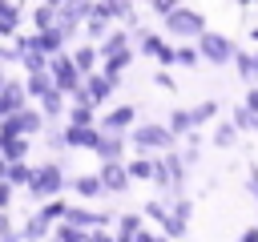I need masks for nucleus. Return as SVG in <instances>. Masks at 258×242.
<instances>
[{"label":"nucleus","instance_id":"1","mask_svg":"<svg viewBox=\"0 0 258 242\" xmlns=\"http://www.w3.org/2000/svg\"><path fill=\"white\" fill-rule=\"evenodd\" d=\"M206 28H210V24H206V12L189 8V4H177L169 16H161V32L173 36V40H198Z\"/></svg>","mask_w":258,"mask_h":242},{"label":"nucleus","instance_id":"2","mask_svg":"<svg viewBox=\"0 0 258 242\" xmlns=\"http://www.w3.org/2000/svg\"><path fill=\"white\" fill-rule=\"evenodd\" d=\"M129 145L137 153H161V149H173L177 145V133L161 121H145V125H133L129 129Z\"/></svg>","mask_w":258,"mask_h":242},{"label":"nucleus","instance_id":"3","mask_svg":"<svg viewBox=\"0 0 258 242\" xmlns=\"http://www.w3.org/2000/svg\"><path fill=\"white\" fill-rule=\"evenodd\" d=\"M198 52H202V65L226 69V65H234V52H238V44H234L226 32H214V28H206V32L198 36Z\"/></svg>","mask_w":258,"mask_h":242},{"label":"nucleus","instance_id":"4","mask_svg":"<svg viewBox=\"0 0 258 242\" xmlns=\"http://www.w3.org/2000/svg\"><path fill=\"white\" fill-rule=\"evenodd\" d=\"M60 190H64V169H60V161L32 165V177H28V194H32V198H56Z\"/></svg>","mask_w":258,"mask_h":242},{"label":"nucleus","instance_id":"5","mask_svg":"<svg viewBox=\"0 0 258 242\" xmlns=\"http://www.w3.org/2000/svg\"><path fill=\"white\" fill-rule=\"evenodd\" d=\"M48 73H52V81H56L64 93H77V89H81V81H85V73L77 69V60H73L64 48L48 56Z\"/></svg>","mask_w":258,"mask_h":242},{"label":"nucleus","instance_id":"6","mask_svg":"<svg viewBox=\"0 0 258 242\" xmlns=\"http://www.w3.org/2000/svg\"><path fill=\"white\" fill-rule=\"evenodd\" d=\"M189 218H194V202L185 194H173L169 198V222L161 226L165 238H185L189 234Z\"/></svg>","mask_w":258,"mask_h":242},{"label":"nucleus","instance_id":"7","mask_svg":"<svg viewBox=\"0 0 258 242\" xmlns=\"http://www.w3.org/2000/svg\"><path fill=\"white\" fill-rule=\"evenodd\" d=\"M44 129V109H16V113H8V117H0V133H40Z\"/></svg>","mask_w":258,"mask_h":242},{"label":"nucleus","instance_id":"8","mask_svg":"<svg viewBox=\"0 0 258 242\" xmlns=\"http://www.w3.org/2000/svg\"><path fill=\"white\" fill-rule=\"evenodd\" d=\"M101 182H105V194H125L129 186H133V177H129V165H125V157L121 161H101Z\"/></svg>","mask_w":258,"mask_h":242},{"label":"nucleus","instance_id":"9","mask_svg":"<svg viewBox=\"0 0 258 242\" xmlns=\"http://www.w3.org/2000/svg\"><path fill=\"white\" fill-rule=\"evenodd\" d=\"M113 89H117V81H113L109 73H85V101L105 105V101L113 97Z\"/></svg>","mask_w":258,"mask_h":242},{"label":"nucleus","instance_id":"10","mask_svg":"<svg viewBox=\"0 0 258 242\" xmlns=\"http://www.w3.org/2000/svg\"><path fill=\"white\" fill-rule=\"evenodd\" d=\"M133 121H137V109H133V105H117V109H109L105 117H97V125H101L105 133H129Z\"/></svg>","mask_w":258,"mask_h":242},{"label":"nucleus","instance_id":"11","mask_svg":"<svg viewBox=\"0 0 258 242\" xmlns=\"http://www.w3.org/2000/svg\"><path fill=\"white\" fill-rule=\"evenodd\" d=\"M97 137H101V125H64V141H69V149H93L97 145Z\"/></svg>","mask_w":258,"mask_h":242},{"label":"nucleus","instance_id":"12","mask_svg":"<svg viewBox=\"0 0 258 242\" xmlns=\"http://www.w3.org/2000/svg\"><path fill=\"white\" fill-rule=\"evenodd\" d=\"M93 153H97L101 161H121V157H125V133H105V129H101Z\"/></svg>","mask_w":258,"mask_h":242},{"label":"nucleus","instance_id":"13","mask_svg":"<svg viewBox=\"0 0 258 242\" xmlns=\"http://www.w3.org/2000/svg\"><path fill=\"white\" fill-rule=\"evenodd\" d=\"M234 73L242 77V85H258V44L246 52V48H238L234 52Z\"/></svg>","mask_w":258,"mask_h":242},{"label":"nucleus","instance_id":"14","mask_svg":"<svg viewBox=\"0 0 258 242\" xmlns=\"http://www.w3.org/2000/svg\"><path fill=\"white\" fill-rule=\"evenodd\" d=\"M133 65V44L129 48H117V52H109V56H101V73H109L117 85H121V73Z\"/></svg>","mask_w":258,"mask_h":242},{"label":"nucleus","instance_id":"15","mask_svg":"<svg viewBox=\"0 0 258 242\" xmlns=\"http://www.w3.org/2000/svg\"><path fill=\"white\" fill-rule=\"evenodd\" d=\"M0 153L8 161H24L28 157V133H0Z\"/></svg>","mask_w":258,"mask_h":242},{"label":"nucleus","instance_id":"16","mask_svg":"<svg viewBox=\"0 0 258 242\" xmlns=\"http://www.w3.org/2000/svg\"><path fill=\"white\" fill-rule=\"evenodd\" d=\"M24 97H28V89H24V85H12V81H4V85H0V117L16 113V109L24 105Z\"/></svg>","mask_w":258,"mask_h":242},{"label":"nucleus","instance_id":"17","mask_svg":"<svg viewBox=\"0 0 258 242\" xmlns=\"http://www.w3.org/2000/svg\"><path fill=\"white\" fill-rule=\"evenodd\" d=\"M129 44H133V32H129V28H109V32L97 40V52H101V56H109V52L129 48Z\"/></svg>","mask_w":258,"mask_h":242},{"label":"nucleus","instance_id":"18","mask_svg":"<svg viewBox=\"0 0 258 242\" xmlns=\"http://www.w3.org/2000/svg\"><path fill=\"white\" fill-rule=\"evenodd\" d=\"M73 190H77V198L93 202V198L105 194V182H101V173H77V177H73Z\"/></svg>","mask_w":258,"mask_h":242},{"label":"nucleus","instance_id":"19","mask_svg":"<svg viewBox=\"0 0 258 242\" xmlns=\"http://www.w3.org/2000/svg\"><path fill=\"white\" fill-rule=\"evenodd\" d=\"M238 137H242V133H238V125H234L230 117H226V121H218V125H214V133H210L214 149H230V145H238Z\"/></svg>","mask_w":258,"mask_h":242},{"label":"nucleus","instance_id":"20","mask_svg":"<svg viewBox=\"0 0 258 242\" xmlns=\"http://www.w3.org/2000/svg\"><path fill=\"white\" fill-rule=\"evenodd\" d=\"M141 222H145V214H121V218H117V230H113V234H117V238H125V242H129V238L137 242V238H141V230H145Z\"/></svg>","mask_w":258,"mask_h":242},{"label":"nucleus","instance_id":"21","mask_svg":"<svg viewBox=\"0 0 258 242\" xmlns=\"http://www.w3.org/2000/svg\"><path fill=\"white\" fill-rule=\"evenodd\" d=\"M24 89H28V97H36V101H40L48 89H56V81H52V73H48V69H36V73H28V85H24Z\"/></svg>","mask_w":258,"mask_h":242},{"label":"nucleus","instance_id":"22","mask_svg":"<svg viewBox=\"0 0 258 242\" xmlns=\"http://www.w3.org/2000/svg\"><path fill=\"white\" fill-rule=\"evenodd\" d=\"M230 121L238 125V133H258V113L250 105H234L230 109Z\"/></svg>","mask_w":258,"mask_h":242},{"label":"nucleus","instance_id":"23","mask_svg":"<svg viewBox=\"0 0 258 242\" xmlns=\"http://www.w3.org/2000/svg\"><path fill=\"white\" fill-rule=\"evenodd\" d=\"M129 177L133 182H153V153H141V157H129Z\"/></svg>","mask_w":258,"mask_h":242},{"label":"nucleus","instance_id":"24","mask_svg":"<svg viewBox=\"0 0 258 242\" xmlns=\"http://www.w3.org/2000/svg\"><path fill=\"white\" fill-rule=\"evenodd\" d=\"M69 121H73V125H97V105H93V101H73Z\"/></svg>","mask_w":258,"mask_h":242},{"label":"nucleus","instance_id":"25","mask_svg":"<svg viewBox=\"0 0 258 242\" xmlns=\"http://www.w3.org/2000/svg\"><path fill=\"white\" fill-rule=\"evenodd\" d=\"M165 125H169V129H173L177 137H185L189 129H198V125H194V113H189V109H169V117H165Z\"/></svg>","mask_w":258,"mask_h":242},{"label":"nucleus","instance_id":"26","mask_svg":"<svg viewBox=\"0 0 258 242\" xmlns=\"http://www.w3.org/2000/svg\"><path fill=\"white\" fill-rule=\"evenodd\" d=\"M73 60H77V69H81V73H97L101 52H97V44H81V48L73 52Z\"/></svg>","mask_w":258,"mask_h":242},{"label":"nucleus","instance_id":"27","mask_svg":"<svg viewBox=\"0 0 258 242\" xmlns=\"http://www.w3.org/2000/svg\"><path fill=\"white\" fill-rule=\"evenodd\" d=\"M198 65H202L198 40H181V44H177V69H198Z\"/></svg>","mask_w":258,"mask_h":242},{"label":"nucleus","instance_id":"28","mask_svg":"<svg viewBox=\"0 0 258 242\" xmlns=\"http://www.w3.org/2000/svg\"><path fill=\"white\" fill-rule=\"evenodd\" d=\"M40 109H44V117H60V113H64V89H60V85L48 89V93L40 97Z\"/></svg>","mask_w":258,"mask_h":242},{"label":"nucleus","instance_id":"29","mask_svg":"<svg viewBox=\"0 0 258 242\" xmlns=\"http://www.w3.org/2000/svg\"><path fill=\"white\" fill-rule=\"evenodd\" d=\"M189 113H194V125L202 129V125H210V121H218V113H222V109H218V101H210V97H206V101H198V105H194Z\"/></svg>","mask_w":258,"mask_h":242},{"label":"nucleus","instance_id":"30","mask_svg":"<svg viewBox=\"0 0 258 242\" xmlns=\"http://www.w3.org/2000/svg\"><path fill=\"white\" fill-rule=\"evenodd\" d=\"M52 234H56L60 242H85V238H89V230H85V226H77V222H69V218H64V226H56Z\"/></svg>","mask_w":258,"mask_h":242},{"label":"nucleus","instance_id":"31","mask_svg":"<svg viewBox=\"0 0 258 242\" xmlns=\"http://www.w3.org/2000/svg\"><path fill=\"white\" fill-rule=\"evenodd\" d=\"M28 177H32V165L28 161H8V182L12 186H28Z\"/></svg>","mask_w":258,"mask_h":242},{"label":"nucleus","instance_id":"32","mask_svg":"<svg viewBox=\"0 0 258 242\" xmlns=\"http://www.w3.org/2000/svg\"><path fill=\"white\" fill-rule=\"evenodd\" d=\"M32 24H36V28H48V24H56V8H52V4L44 0V4H40V8L32 12Z\"/></svg>","mask_w":258,"mask_h":242},{"label":"nucleus","instance_id":"33","mask_svg":"<svg viewBox=\"0 0 258 242\" xmlns=\"http://www.w3.org/2000/svg\"><path fill=\"white\" fill-rule=\"evenodd\" d=\"M44 234H48V218H44V214H36V218L20 230V238H44Z\"/></svg>","mask_w":258,"mask_h":242},{"label":"nucleus","instance_id":"34","mask_svg":"<svg viewBox=\"0 0 258 242\" xmlns=\"http://www.w3.org/2000/svg\"><path fill=\"white\" fill-rule=\"evenodd\" d=\"M0 20H4V24H20V4L0 0Z\"/></svg>","mask_w":258,"mask_h":242},{"label":"nucleus","instance_id":"35","mask_svg":"<svg viewBox=\"0 0 258 242\" xmlns=\"http://www.w3.org/2000/svg\"><path fill=\"white\" fill-rule=\"evenodd\" d=\"M153 85H157V89H165V93H177V81H173V77L165 73V65H161V69L153 73Z\"/></svg>","mask_w":258,"mask_h":242},{"label":"nucleus","instance_id":"36","mask_svg":"<svg viewBox=\"0 0 258 242\" xmlns=\"http://www.w3.org/2000/svg\"><path fill=\"white\" fill-rule=\"evenodd\" d=\"M64 210H69V202H48V206H44L40 214H44L48 222H56V218H64Z\"/></svg>","mask_w":258,"mask_h":242},{"label":"nucleus","instance_id":"37","mask_svg":"<svg viewBox=\"0 0 258 242\" xmlns=\"http://www.w3.org/2000/svg\"><path fill=\"white\" fill-rule=\"evenodd\" d=\"M177 4H181V0H149V12H157V16H169Z\"/></svg>","mask_w":258,"mask_h":242},{"label":"nucleus","instance_id":"38","mask_svg":"<svg viewBox=\"0 0 258 242\" xmlns=\"http://www.w3.org/2000/svg\"><path fill=\"white\" fill-rule=\"evenodd\" d=\"M48 149H69V141H64V129H48Z\"/></svg>","mask_w":258,"mask_h":242},{"label":"nucleus","instance_id":"39","mask_svg":"<svg viewBox=\"0 0 258 242\" xmlns=\"http://www.w3.org/2000/svg\"><path fill=\"white\" fill-rule=\"evenodd\" d=\"M246 190H250V198L258 202V165H250V173H246Z\"/></svg>","mask_w":258,"mask_h":242},{"label":"nucleus","instance_id":"40","mask_svg":"<svg viewBox=\"0 0 258 242\" xmlns=\"http://www.w3.org/2000/svg\"><path fill=\"white\" fill-rule=\"evenodd\" d=\"M242 105H250V109L258 113V85H246V97H242Z\"/></svg>","mask_w":258,"mask_h":242},{"label":"nucleus","instance_id":"41","mask_svg":"<svg viewBox=\"0 0 258 242\" xmlns=\"http://www.w3.org/2000/svg\"><path fill=\"white\" fill-rule=\"evenodd\" d=\"M8 198H12V182H8V177H0V210L8 206Z\"/></svg>","mask_w":258,"mask_h":242},{"label":"nucleus","instance_id":"42","mask_svg":"<svg viewBox=\"0 0 258 242\" xmlns=\"http://www.w3.org/2000/svg\"><path fill=\"white\" fill-rule=\"evenodd\" d=\"M0 238H16V230L8 226V214H4V210H0Z\"/></svg>","mask_w":258,"mask_h":242},{"label":"nucleus","instance_id":"43","mask_svg":"<svg viewBox=\"0 0 258 242\" xmlns=\"http://www.w3.org/2000/svg\"><path fill=\"white\" fill-rule=\"evenodd\" d=\"M242 242H258V226H246L242 230Z\"/></svg>","mask_w":258,"mask_h":242},{"label":"nucleus","instance_id":"44","mask_svg":"<svg viewBox=\"0 0 258 242\" xmlns=\"http://www.w3.org/2000/svg\"><path fill=\"white\" fill-rule=\"evenodd\" d=\"M246 36H250V44H258V24H250V28H246Z\"/></svg>","mask_w":258,"mask_h":242},{"label":"nucleus","instance_id":"45","mask_svg":"<svg viewBox=\"0 0 258 242\" xmlns=\"http://www.w3.org/2000/svg\"><path fill=\"white\" fill-rule=\"evenodd\" d=\"M234 4H238V8H254L258 0H234Z\"/></svg>","mask_w":258,"mask_h":242},{"label":"nucleus","instance_id":"46","mask_svg":"<svg viewBox=\"0 0 258 242\" xmlns=\"http://www.w3.org/2000/svg\"><path fill=\"white\" fill-rule=\"evenodd\" d=\"M0 85H4V73H0Z\"/></svg>","mask_w":258,"mask_h":242},{"label":"nucleus","instance_id":"47","mask_svg":"<svg viewBox=\"0 0 258 242\" xmlns=\"http://www.w3.org/2000/svg\"><path fill=\"white\" fill-rule=\"evenodd\" d=\"M12 4H20V0H12Z\"/></svg>","mask_w":258,"mask_h":242}]
</instances>
